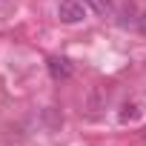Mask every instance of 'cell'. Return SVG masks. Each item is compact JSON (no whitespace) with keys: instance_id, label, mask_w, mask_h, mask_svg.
<instances>
[{"instance_id":"cell-1","label":"cell","mask_w":146,"mask_h":146,"mask_svg":"<svg viewBox=\"0 0 146 146\" xmlns=\"http://www.w3.org/2000/svg\"><path fill=\"white\" fill-rule=\"evenodd\" d=\"M57 17L63 23H80L86 17V6H83V0H60V6H57Z\"/></svg>"},{"instance_id":"cell-2","label":"cell","mask_w":146,"mask_h":146,"mask_svg":"<svg viewBox=\"0 0 146 146\" xmlns=\"http://www.w3.org/2000/svg\"><path fill=\"white\" fill-rule=\"evenodd\" d=\"M86 6H89L95 15H103V17H109V15L115 12V0H86Z\"/></svg>"},{"instance_id":"cell-3","label":"cell","mask_w":146,"mask_h":146,"mask_svg":"<svg viewBox=\"0 0 146 146\" xmlns=\"http://www.w3.org/2000/svg\"><path fill=\"white\" fill-rule=\"evenodd\" d=\"M49 72H52V78H69V75H72V66H69L66 60L52 57V60H49Z\"/></svg>"},{"instance_id":"cell-4","label":"cell","mask_w":146,"mask_h":146,"mask_svg":"<svg viewBox=\"0 0 146 146\" xmlns=\"http://www.w3.org/2000/svg\"><path fill=\"white\" fill-rule=\"evenodd\" d=\"M117 117H120V123L137 120V117H140V109H137V103H126V106H123V112H120Z\"/></svg>"}]
</instances>
